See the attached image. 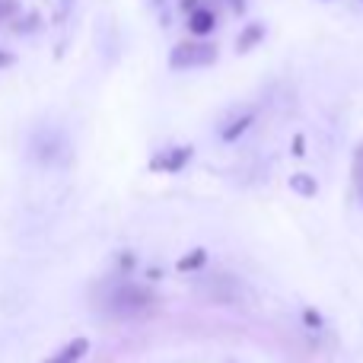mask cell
<instances>
[{"label":"cell","mask_w":363,"mask_h":363,"mask_svg":"<svg viewBox=\"0 0 363 363\" xmlns=\"http://www.w3.org/2000/svg\"><path fill=\"white\" fill-rule=\"evenodd\" d=\"M157 303V296L147 287H134V284H125V287L112 290L106 300V309L112 315H121V319H131V315H144L147 309Z\"/></svg>","instance_id":"obj_1"},{"label":"cell","mask_w":363,"mask_h":363,"mask_svg":"<svg viewBox=\"0 0 363 363\" xmlns=\"http://www.w3.org/2000/svg\"><path fill=\"white\" fill-rule=\"evenodd\" d=\"M217 61V45L204 42V38H188L179 42L169 51V67L172 70H188V67H211Z\"/></svg>","instance_id":"obj_2"},{"label":"cell","mask_w":363,"mask_h":363,"mask_svg":"<svg viewBox=\"0 0 363 363\" xmlns=\"http://www.w3.org/2000/svg\"><path fill=\"white\" fill-rule=\"evenodd\" d=\"M242 284L233 274H207L204 281L198 284V294L204 296L207 303H239L242 300Z\"/></svg>","instance_id":"obj_3"},{"label":"cell","mask_w":363,"mask_h":363,"mask_svg":"<svg viewBox=\"0 0 363 363\" xmlns=\"http://www.w3.org/2000/svg\"><path fill=\"white\" fill-rule=\"evenodd\" d=\"M213 29H217V13H213L211 6L198 4L191 13H188V32H191L194 38H204V35H211Z\"/></svg>","instance_id":"obj_4"},{"label":"cell","mask_w":363,"mask_h":363,"mask_svg":"<svg viewBox=\"0 0 363 363\" xmlns=\"http://www.w3.org/2000/svg\"><path fill=\"white\" fill-rule=\"evenodd\" d=\"M188 160H191V147H172V150L153 157L150 169H157V172H179L182 166H188Z\"/></svg>","instance_id":"obj_5"},{"label":"cell","mask_w":363,"mask_h":363,"mask_svg":"<svg viewBox=\"0 0 363 363\" xmlns=\"http://www.w3.org/2000/svg\"><path fill=\"white\" fill-rule=\"evenodd\" d=\"M86 351H89V341L86 338H74L70 345H64L55 357H48L45 363H80L83 357H86Z\"/></svg>","instance_id":"obj_6"},{"label":"cell","mask_w":363,"mask_h":363,"mask_svg":"<svg viewBox=\"0 0 363 363\" xmlns=\"http://www.w3.org/2000/svg\"><path fill=\"white\" fill-rule=\"evenodd\" d=\"M264 42V26L262 23H249L242 32H239V38H236V51L239 55H249L255 45H262Z\"/></svg>","instance_id":"obj_7"},{"label":"cell","mask_w":363,"mask_h":363,"mask_svg":"<svg viewBox=\"0 0 363 363\" xmlns=\"http://www.w3.org/2000/svg\"><path fill=\"white\" fill-rule=\"evenodd\" d=\"M290 188H294L296 194H303V198H313L315 191H319V182L313 176H303V172H296V176H290Z\"/></svg>","instance_id":"obj_8"},{"label":"cell","mask_w":363,"mask_h":363,"mask_svg":"<svg viewBox=\"0 0 363 363\" xmlns=\"http://www.w3.org/2000/svg\"><path fill=\"white\" fill-rule=\"evenodd\" d=\"M204 264H207V252L204 249H194V252H188L185 258H179L176 268L188 274V271H198V268H204Z\"/></svg>","instance_id":"obj_9"},{"label":"cell","mask_w":363,"mask_h":363,"mask_svg":"<svg viewBox=\"0 0 363 363\" xmlns=\"http://www.w3.org/2000/svg\"><path fill=\"white\" fill-rule=\"evenodd\" d=\"M252 118H255V115H252V112H249V115H242V118H236V121H233V125L223 131V140H236L239 134H242L245 128L252 125Z\"/></svg>","instance_id":"obj_10"},{"label":"cell","mask_w":363,"mask_h":363,"mask_svg":"<svg viewBox=\"0 0 363 363\" xmlns=\"http://www.w3.org/2000/svg\"><path fill=\"white\" fill-rule=\"evenodd\" d=\"M354 182H357V188L363 191V144L357 147V157H354Z\"/></svg>","instance_id":"obj_11"},{"label":"cell","mask_w":363,"mask_h":363,"mask_svg":"<svg viewBox=\"0 0 363 363\" xmlns=\"http://www.w3.org/2000/svg\"><path fill=\"white\" fill-rule=\"evenodd\" d=\"M13 13H16V0H0V23L6 16H13Z\"/></svg>","instance_id":"obj_12"},{"label":"cell","mask_w":363,"mask_h":363,"mask_svg":"<svg viewBox=\"0 0 363 363\" xmlns=\"http://www.w3.org/2000/svg\"><path fill=\"white\" fill-rule=\"evenodd\" d=\"M10 64H16V55H10V51H0V67H10Z\"/></svg>","instance_id":"obj_13"},{"label":"cell","mask_w":363,"mask_h":363,"mask_svg":"<svg viewBox=\"0 0 363 363\" xmlns=\"http://www.w3.org/2000/svg\"><path fill=\"white\" fill-rule=\"evenodd\" d=\"M306 325H315V328H319V325H322L319 313H313V309H306Z\"/></svg>","instance_id":"obj_14"},{"label":"cell","mask_w":363,"mask_h":363,"mask_svg":"<svg viewBox=\"0 0 363 363\" xmlns=\"http://www.w3.org/2000/svg\"><path fill=\"white\" fill-rule=\"evenodd\" d=\"M198 4H201V0H182V4H179V6H182V10H185V13H191V10H194V6H198Z\"/></svg>","instance_id":"obj_15"},{"label":"cell","mask_w":363,"mask_h":363,"mask_svg":"<svg viewBox=\"0 0 363 363\" xmlns=\"http://www.w3.org/2000/svg\"><path fill=\"white\" fill-rule=\"evenodd\" d=\"M233 13H245V0H230Z\"/></svg>","instance_id":"obj_16"}]
</instances>
